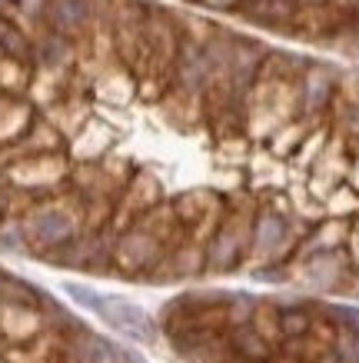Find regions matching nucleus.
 Listing matches in <instances>:
<instances>
[{
    "label": "nucleus",
    "mask_w": 359,
    "mask_h": 363,
    "mask_svg": "<svg viewBox=\"0 0 359 363\" xmlns=\"http://www.w3.org/2000/svg\"><path fill=\"white\" fill-rule=\"evenodd\" d=\"M70 294H74L80 303H87L90 310H97L100 317L107 320V323H113L120 333H127V337H133V340H143L150 343L153 337H156V330H153V320L143 313L140 307H133V303H127V300H107V297H97L93 290H87V286H76L70 284L67 286Z\"/></svg>",
    "instance_id": "obj_1"
},
{
    "label": "nucleus",
    "mask_w": 359,
    "mask_h": 363,
    "mask_svg": "<svg viewBox=\"0 0 359 363\" xmlns=\"http://www.w3.org/2000/svg\"><path fill=\"white\" fill-rule=\"evenodd\" d=\"M87 21V4L80 0H54L50 4V23L57 33H74Z\"/></svg>",
    "instance_id": "obj_2"
},
{
    "label": "nucleus",
    "mask_w": 359,
    "mask_h": 363,
    "mask_svg": "<svg viewBox=\"0 0 359 363\" xmlns=\"http://www.w3.org/2000/svg\"><path fill=\"white\" fill-rule=\"evenodd\" d=\"M33 233H37L40 243H60L70 237V223L60 213H44V217H37V223H33Z\"/></svg>",
    "instance_id": "obj_3"
},
{
    "label": "nucleus",
    "mask_w": 359,
    "mask_h": 363,
    "mask_svg": "<svg viewBox=\"0 0 359 363\" xmlns=\"http://www.w3.org/2000/svg\"><path fill=\"white\" fill-rule=\"evenodd\" d=\"M76 360L80 363H103L107 360V343H100L97 337H80V343H76Z\"/></svg>",
    "instance_id": "obj_4"
},
{
    "label": "nucleus",
    "mask_w": 359,
    "mask_h": 363,
    "mask_svg": "<svg viewBox=\"0 0 359 363\" xmlns=\"http://www.w3.org/2000/svg\"><path fill=\"white\" fill-rule=\"evenodd\" d=\"M0 40H4V47L11 50V54H17V57H23L27 54V44H23L21 37L11 30V27H0Z\"/></svg>",
    "instance_id": "obj_5"
},
{
    "label": "nucleus",
    "mask_w": 359,
    "mask_h": 363,
    "mask_svg": "<svg viewBox=\"0 0 359 363\" xmlns=\"http://www.w3.org/2000/svg\"><path fill=\"white\" fill-rule=\"evenodd\" d=\"M64 44H60V37H50V40H47V50H44V57H47V64H60V60H64Z\"/></svg>",
    "instance_id": "obj_6"
},
{
    "label": "nucleus",
    "mask_w": 359,
    "mask_h": 363,
    "mask_svg": "<svg viewBox=\"0 0 359 363\" xmlns=\"http://www.w3.org/2000/svg\"><path fill=\"white\" fill-rule=\"evenodd\" d=\"M276 233H283V227H280V223H273V220H266L260 227V243L263 247H273V243H276Z\"/></svg>",
    "instance_id": "obj_7"
},
{
    "label": "nucleus",
    "mask_w": 359,
    "mask_h": 363,
    "mask_svg": "<svg viewBox=\"0 0 359 363\" xmlns=\"http://www.w3.org/2000/svg\"><path fill=\"white\" fill-rule=\"evenodd\" d=\"M237 343H239V347H246V353H253V357H263V353H266V347H263L260 340H250L246 333H239Z\"/></svg>",
    "instance_id": "obj_8"
}]
</instances>
